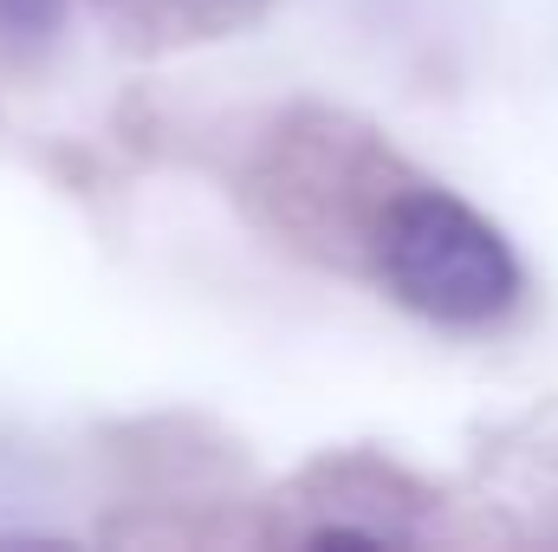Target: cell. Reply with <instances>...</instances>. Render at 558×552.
I'll use <instances>...</instances> for the list:
<instances>
[{
  "label": "cell",
  "instance_id": "6da1fadb",
  "mask_svg": "<svg viewBox=\"0 0 558 552\" xmlns=\"http://www.w3.org/2000/svg\"><path fill=\"white\" fill-rule=\"evenodd\" d=\"M377 267L390 292L435 325H487L520 299V261L507 235L441 189H410L384 208Z\"/></svg>",
  "mask_w": 558,
  "mask_h": 552
},
{
  "label": "cell",
  "instance_id": "7a4b0ae2",
  "mask_svg": "<svg viewBox=\"0 0 558 552\" xmlns=\"http://www.w3.org/2000/svg\"><path fill=\"white\" fill-rule=\"evenodd\" d=\"M59 20H65V0H0V26L13 39H46L59 33Z\"/></svg>",
  "mask_w": 558,
  "mask_h": 552
}]
</instances>
